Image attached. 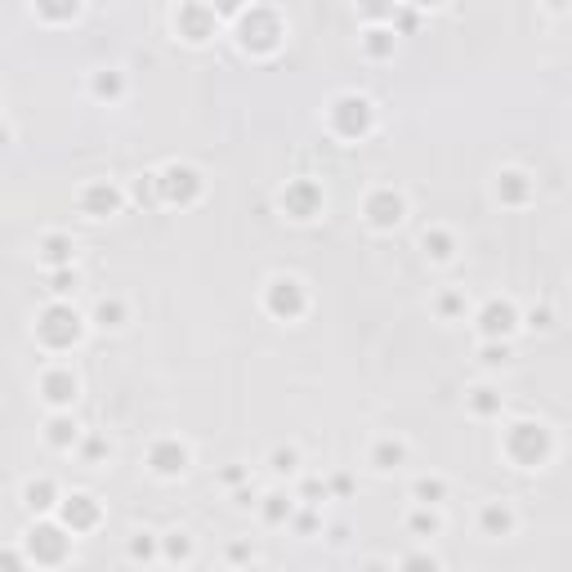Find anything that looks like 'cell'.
Wrapping results in <instances>:
<instances>
[{
  "label": "cell",
  "instance_id": "cell-28",
  "mask_svg": "<svg viewBox=\"0 0 572 572\" xmlns=\"http://www.w3.org/2000/svg\"><path fill=\"white\" fill-rule=\"evenodd\" d=\"M465 407H470V416H479V421H492V416H501L505 398H501V389H492V385H474L470 394H465Z\"/></svg>",
  "mask_w": 572,
  "mask_h": 572
},
{
  "label": "cell",
  "instance_id": "cell-50",
  "mask_svg": "<svg viewBox=\"0 0 572 572\" xmlns=\"http://www.w3.org/2000/svg\"><path fill=\"white\" fill-rule=\"evenodd\" d=\"M349 537H354V528H349V523H331V528H327V541H331V546H345Z\"/></svg>",
  "mask_w": 572,
  "mask_h": 572
},
{
  "label": "cell",
  "instance_id": "cell-39",
  "mask_svg": "<svg viewBox=\"0 0 572 572\" xmlns=\"http://www.w3.org/2000/svg\"><path fill=\"white\" fill-rule=\"evenodd\" d=\"M76 286H81V269L68 264V269H50V300H72Z\"/></svg>",
  "mask_w": 572,
  "mask_h": 572
},
{
  "label": "cell",
  "instance_id": "cell-9",
  "mask_svg": "<svg viewBox=\"0 0 572 572\" xmlns=\"http://www.w3.org/2000/svg\"><path fill=\"white\" fill-rule=\"evenodd\" d=\"M519 304L505 300V295H492V300L479 304V313H474V331H479V340H510L519 327Z\"/></svg>",
  "mask_w": 572,
  "mask_h": 572
},
{
  "label": "cell",
  "instance_id": "cell-1",
  "mask_svg": "<svg viewBox=\"0 0 572 572\" xmlns=\"http://www.w3.org/2000/svg\"><path fill=\"white\" fill-rule=\"evenodd\" d=\"M233 41L242 54H251V59H269V54L282 50L286 41V23L278 9L269 5H246L242 14L233 18Z\"/></svg>",
  "mask_w": 572,
  "mask_h": 572
},
{
  "label": "cell",
  "instance_id": "cell-24",
  "mask_svg": "<svg viewBox=\"0 0 572 572\" xmlns=\"http://www.w3.org/2000/svg\"><path fill=\"white\" fill-rule=\"evenodd\" d=\"M421 251H425V260H434V264H452L456 233H452V228H443V224H429L421 233Z\"/></svg>",
  "mask_w": 572,
  "mask_h": 572
},
{
  "label": "cell",
  "instance_id": "cell-49",
  "mask_svg": "<svg viewBox=\"0 0 572 572\" xmlns=\"http://www.w3.org/2000/svg\"><path fill=\"white\" fill-rule=\"evenodd\" d=\"M228 564H255V550L237 541V546H228Z\"/></svg>",
  "mask_w": 572,
  "mask_h": 572
},
{
  "label": "cell",
  "instance_id": "cell-53",
  "mask_svg": "<svg viewBox=\"0 0 572 572\" xmlns=\"http://www.w3.org/2000/svg\"><path fill=\"white\" fill-rule=\"evenodd\" d=\"M403 5H416V9H434V5H443V0H403Z\"/></svg>",
  "mask_w": 572,
  "mask_h": 572
},
{
  "label": "cell",
  "instance_id": "cell-35",
  "mask_svg": "<svg viewBox=\"0 0 572 572\" xmlns=\"http://www.w3.org/2000/svg\"><path fill=\"white\" fill-rule=\"evenodd\" d=\"M465 309H470V300H465V291H456V286H447V291L434 295V313H438L443 322L465 318Z\"/></svg>",
  "mask_w": 572,
  "mask_h": 572
},
{
  "label": "cell",
  "instance_id": "cell-16",
  "mask_svg": "<svg viewBox=\"0 0 572 572\" xmlns=\"http://www.w3.org/2000/svg\"><path fill=\"white\" fill-rule=\"evenodd\" d=\"M492 197H497L501 206H528L532 197H537V179L519 166H505V170H497V179H492Z\"/></svg>",
  "mask_w": 572,
  "mask_h": 572
},
{
  "label": "cell",
  "instance_id": "cell-23",
  "mask_svg": "<svg viewBox=\"0 0 572 572\" xmlns=\"http://www.w3.org/2000/svg\"><path fill=\"white\" fill-rule=\"evenodd\" d=\"M443 510L438 505H412L407 510V537H416V541H434V537H443Z\"/></svg>",
  "mask_w": 572,
  "mask_h": 572
},
{
  "label": "cell",
  "instance_id": "cell-25",
  "mask_svg": "<svg viewBox=\"0 0 572 572\" xmlns=\"http://www.w3.org/2000/svg\"><path fill=\"white\" fill-rule=\"evenodd\" d=\"M394 50H398V32L389 23H367V32H362V54L367 59H394Z\"/></svg>",
  "mask_w": 572,
  "mask_h": 572
},
{
  "label": "cell",
  "instance_id": "cell-14",
  "mask_svg": "<svg viewBox=\"0 0 572 572\" xmlns=\"http://www.w3.org/2000/svg\"><path fill=\"white\" fill-rule=\"evenodd\" d=\"M36 394H41V403L50 407V412L72 407L76 394H81V376H76L68 362H50V367L41 371V380H36Z\"/></svg>",
  "mask_w": 572,
  "mask_h": 572
},
{
  "label": "cell",
  "instance_id": "cell-4",
  "mask_svg": "<svg viewBox=\"0 0 572 572\" xmlns=\"http://www.w3.org/2000/svg\"><path fill=\"white\" fill-rule=\"evenodd\" d=\"M371 126H376V103H371L367 94L345 90V94H336V99L327 103V130L336 139L358 143L362 135H371Z\"/></svg>",
  "mask_w": 572,
  "mask_h": 572
},
{
  "label": "cell",
  "instance_id": "cell-8",
  "mask_svg": "<svg viewBox=\"0 0 572 572\" xmlns=\"http://www.w3.org/2000/svg\"><path fill=\"white\" fill-rule=\"evenodd\" d=\"M403 219H407V193H398L394 184H380L362 197V224L371 233H394Z\"/></svg>",
  "mask_w": 572,
  "mask_h": 572
},
{
  "label": "cell",
  "instance_id": "cell-15",
  "mask_svg": "<svg viewBox=\"0 0 572 572\" xmlns=\"http://www.w3.org/2000/svg\"><path fill=\"white\" fill-rule=\"evenodd\" d=\"M76 206L90 219H108L126 206V188H117L112 179H90V184H81V193H76Z\"/></svg>",
  "mask_w": 572,
  "mask_h": 572
},
{
  "label": "cell",
  "instance_id": "cell-3",
  "mask_svg": "<svg viewBox=\"0 0 572 572\" xmlns=\"http://www.w3.org/2000/svg\"><path fill=\"white\" fill-rule=\"evenodd\" d=\"M501 452L514 470H541V465L555 456V434L541 421H514L501 434Z\"/></svg>",
  "mask_w": 572,
  "mask_h": 572
},
{
  "label": "cell",
  "instance_id": "cell-11",
  "mask_svg": "<svg viewBox=\"0 0 572 572\" xmlns=\"http://www.w3.org/2000/svg\"><path fill=\"white\" fill-rule=\"evenodd\" d=\"M278 206H282L286 219H295V224H309V219L322 215L327 197H322L318 179H286V188L278 193Z\"/></svg>",
  "mask_w": 572,
  "mask_h": 572
},
{
  "label": "cell",
  "instance_id": "cell-54",
  "mask_svg": "<svg viewBox=\"0 0 572 572\" xmlns=\"http://www.w3.org/2000/svg\"><path fill=\"white\" fill-rule=\"evenodd\" d=\"M546 5L555 9V14H564V9H568V0H546Z\"/></svg>",
  "mask_w": 572,
  "mask_h": 572
},
{
  "label": "cell",
  "instance_id": "cell-30",
  "mask_svg": "<svg viewBox=\"0 0 572 572\" xmlns=\"http://www.w3.org/2000/svg\"><path fill=\"white\" fill-rule=\"evenodd\" d=\"M264 465H269V474H273V479H295V474H300V447H295V443H282V447H273V452H269V461H264Z\"/></svg>",
  "mask_w": 572,
  "mask_h": 572
},
{
  "label": "cell",
  "instance_id": "cell-17",
  "mask_svg": "<svg viewBox=\"0 0 572 572\" xmlns=\"http://www.w3.org/2000/svg\"><path fill=\"white\" fill-rule=\"evenodd\" d=\"M407 456H412V447H407L398 434H380V438H371V447H367V465H371L376 474L403 470Z\"/></svg>",
  "mask_w": 572,
  "mask_h": 572
},
{
  "label": "cell",
  "instance_id": "cell-36",
  "mask_svg": "<svg viewBox=\"0 0 572 572\" xmlns=\"http://www.w3.org/2000/svg\"><path fill=\"white\" fill-rule=\"evenodd\" d=\"M72 452L81 456L85 465H103V461H108V456H112V443H108V438H103V434H81V438H76V447H72Z\"/></svg>",
  "mask_w": 572,
  "mask_h": 572
},
{
  "label": "cell",
  "instance_id": "cell-52",
  "mask_svg": "<svg viewBox=\"0 0 572 572\" xmlns=\"http://www.w3.org/2000/svg\"><path fill=\"white\" fill-rule=\"evenodd\" d=\"M9 139H14V130H9V121H5V117H0V148H5V143H9Z\"/></svg>",
  "mask_w": 572,
  "mask_h": 572
},
{
  "label": "cell",
  "instance_id": "cell-41",
  "mask_svg": "<svg viewBox=\"0 0 572 572\" xmlns=\"http://www.w3.org/2000/svg\"><path fill=\"white\" fill-rule=\"evenodd\" d=\"M398 9V0H358V18L362 23H389Z\"/></svg>",
  "mask_w": 572,
  "mask_h": 572
},
{
  "label": "cell",
  "instance_id": "cell-51",
  "mask_svg": "<svg viewBox=\"0 0 572 572\" xmlns=\"http://www.w3.org/2000/svg\"><path fill=\"white\" fill-rule=\"evenodd\" d=\"M23 564H27L23 550H0V568H23Z\"/></svg>",
  "mask_w": 572,
  "mask_h": 572
},
{
  "label": "cell",
  "instance_id": "cell-6",
  "mask_svg": "<svg viewBox=\"0 0 572 572\" xmlns=\"http://www.w3.org/2000/svg\"><path fill=\"white\" fill-rule=\"evenodd\" d=\"M260 304L273 322H295L309 309V291H304V282L295 278V273H273L260 291Z\"/></svg>",
  "mask_w": 572,
  "mask_h": 572
},
{
  "label": "cell",
  "instance_id": "cell-44",
  "mask_svg": "<svg viewBox=\"0 0 572 572\" xmlns=\"http://www.w3.org/2000/svg\"><path fill=\"white\" fill-rule=\"evenodd\" d=\"M354 492H358L354 474H345V470H340V474H331V479H327V497H331V501H349V497H354Z\"/></svg>",
  "mask_w": 572,
  "mask_h": 572
},
{
  "label": "cell",
  "instance_id": "cell-34",
  "mask_svg": "<svg viewBox=\"0 0 572 572\" xmlns=\"http://www.w3.org/2000/svg\"><path fill=\"white\" fill-rule=\"evenodd\" d=\"M286 528H291L295 537H313V532H322V510H318V505H300V501H295Z\"/></svg>",
  "mask_w": 572,
  "mask_h": 572
},
{
  "label": "cell",
  "instance_id": "cell-43",
  "mask_svg": "<svg viewBox=\"0 0 572 572\" xmlns=\"http://www.w3.org/2000/svg\"><path fill=\"white\" fill-rule=\"evenodd\" d=\"M519 327H528V331H555V309H550V304H541V309L519 313Z\"/></svg>",
  "mask_w": 572,
  "mask_h": 572
},
{
  "label": "cell",
  "instance_id": "cell-12",
  "mask_svg": "<svg viewBox=\"0 0 572 572\" xmlns=\"http://www.w3.org/2000/svg\"><path fill=\"white\" fill-rule=\"evenodd\" d=\"M170 23H175V36L184 45H206L219 32V18H215V9L206 5V0H179V9H175Z\"/></svg>",
  "mask_w": 572,
  "mask_h": 572
},
{
  "label": "cell",
  "instance_id": "cell-40",
  "mask_svg": "<svg viewBox=\"0 0 572 572\" xmlns=\"http://www.w3.org/2000/svg\"><path fill=\"white\" fill-rule=\"evenodd\" d=\"M510 362V340H483L479 345V367H488V371H497Z\"/></svg>",
  "mask_w": 572,
  "mask_h": 572
},
{
  "label": "cell",
  "instance_id": "cell-38",
  "mask_svg": "<svg viewBox=\"0 0 572 572\" xmlns=\"http://www.w3.org/2000/svg\"><path fill=\"white\" fill-rule=\"evenodd\" d=\"M295 479H300V483H295V501H300V505H318V510H322V505L331 501L327 497V479H313V474H295Z\"/></svg>",
  "mask_w": 572,
  "mask_h": 572
},
{
  "label": "cell",
  "instance_id": "cell-27",
  "mask_svg": "<svg viewBox=\"0 0 572 572\" xmlns=\"http://www.w3.org/2000/svg\"><path fill=\"white\" fill-rule=\"evenodd\" d=\"M90 94L99 103H117V99H126V72L121 68H99L90 76Z\"/></svg>",
  "mask_w": 572,
  "mask_h": 572
},
{
  "label": "cell",
  "instance_id": "cell-21",
  "mask_svg": "<svg viewBox=\"0 0 572 572\" xmlns=\"http://www.w3.org/2000/svg\"><path fill=\"white\" fill-rule=\"evenodd\" d=\"M76 438H81V425H76L72 407H59V412L45 416V447H54V452H72Z\"/></svg>",
  "mask_w": 572,
  "mask_h": 572
},
{
  "label": "cell",
  "instance_id": "cell-22",
  "mask_svg": "<svg viewBox=\"0 0 572 572\" xmlns=\"http://www.w3.org/2000/svg\"><path fill=\"white\" fill-rule=\"evenodd\" d=\"M85 322H90V327H99V331H121L130 322V304L121 300V295H99Z\"/></svg>",
  "mask_w": 572,
  "mask_h": 572
},
{
  "label": "cell",
  "instance_id": "cell-45",
  "mask_svg": "<svg viewBox=\"0 0 572 572\" xmlns=\"http://www.w3.org/2000/svg\"><path fill=\"white\" fill-rule=\"evenodd\" d=\"M228 501H233V510H255V501H260V488L246 479V483H237V488H228Z\"/></svg>",
  "mask_w": 572,
  "mask_h": 572
},
{
  "label": "cell",
  "instance_id": "cell-33",
  "mask_svg": "<svg viewBox=\"0 0 572 572\" xmlns=\"http://www.w3.org/2000/svg\"><path fill=\"white\" fill-rule=\"evenodd\" d=\"M32 9L45 23H72L81 14V0H32Z\"/></svg>",
  "mask_w": 572,
  "mask_h": 572
},
{
  "label": "cell",
  "instance_id": "cell-26",
  "mask_svg": "<svg viewBox=\"0 0 572 572\" xmlns=\"http://www.w3.org/2000/svg\"><path fill=\"white\" fill-rule=\"evenodd\" d=\"M255 510H260V519L269 523V528H286V519H291V510H295V497L291 492H260V501H255Z\"/></svg>",
  "mask_w": 572,
  "mask_h": 572
},
{
  "label": "cell",
  "instance_id": "cell-13",
  "mask_svg": "<svg viewBox=\"0 0 572 572\" xmlns=\"http://www.w3.org/2000/svg\"><path fill=\"white\" fill-rule=\"evenodd\" d=\"M188 465H193V447H188L184 438L161 434L148 443V470L157 474V479H184Z\"/></svg>",
  "mask_w": 572,
  "mask_h": 572
},
{
  "label": "cell",
  "instance_id": "cell-46",
  "mask_svg": "<svg viewBox=\"0 0 572 572\" xmlns=\"http://www.w3.org/2000/svg\"><path fill=\"white\" fill-rule=\"evenodd\" d=\"M206 5L215 9V18H219V23H233V18L242 14V9L251 5V0H206Z\"/></svg>",
  "mask_w": 572,
  "mask_h": 572
},
{
  "label": "cell",
  "instance_id": "cell-32",
  "mask_svg": "<svg viewBox=\"0 0 572 572\" xmlns=\"http://www.w3.org/2000/svg\"><path fill=\"white\" fill-rule=\"evenodd\" d=\"M126 555H130V564H157L161 559V537L157 532H148V528H139L135 537H130Z\"/></svg>",
  "mask_w": 572,
  "mask_h": 572
},
{
  "label": "cell",
  "instance_id": "cell-48",
  "mask_svg": "<svg viewBox=\"0 0 572 572\" xmlns=\"http://www.w3.org/2000/svg\"><path fill=\"white\" fill-rule=\"evenodd\" d=\"M251 479V470H246V465H228L224 474H219V483H224V488H237V483H246Z\"/></svg>",
  "mask_w": 572,
  "mask_h": 572
},
{
  "label": "cell",
  "instance_id": "cell-19",
  "mask_svg": "<svg viewBox=\"0 0 572 572\" xmlns=\"http://www.w3.org/2000/svg\"><path fill=\"white\" fill-rule=\"evenodd\" d=\"M514 528H519V514H514L510 501H483V505H479V532H483L488 541L510 537Z\"/></svg>",
  "mask_w": 572,
  "mask_h": 572
},
{
  "label": "cell",
  "instance_id": "cell-29",
  "mask_svg": "<svg viewBox=\"0 0 572 572\" xmlns=\"http://www.w3.org/2000/svg\"><path fill=\"white\" fill-rule=\"evenodd\" d=\"M447 492H452V483H447L443 474H421V479H412V505H443Z\"/></svg>",
  "mask_w": 572,
  "mask_h": 572
},
{
  "label": "cell",
  "instance_id": "cell-47",
  "mask_svg": "<svg viewBox=\"0 0 572 572\" xmlns=\"http://www.w3.org/2000/svg\"><path fill=\"white\" fill-rule=\"evenodd\" d=\"M398 568H429V572H434V568H443V564H438V555H429V550H416V555L398 559Z\"/></svg>",
  "mask_w": 572,
  "mask_h": 572
},
{
  "label": "cell",
  "instance_id": "cell-31",
  "mask_svg": "<svg viewBox=\"0 0 572 572\" xmlns=\"http://www.w3.org/2000/svg\"><path fill=\"white\" fill-rule=\"evenodd\" d=\"M193 555H197V546H193V537H188V532H166V537H161V559H166V564H193Z\"/></svg>",
  "mask_w": 572,
  "mask_h": 572
},
{
  "label": "cell",
  "instance_id": "cell-10",
  "mask_svg": "<svg viewBox=\"0 0 572 572\" xmlns=\"http://www.w3.org/2000/svg\"><path fill=\"white\" fill-rule=\"evenodd\" d=\"M54 519H59L72 537H85V532H94L103 523V505L94 492H63L59 505H54Z\"/></svg>",
  "mask_w": 572,
  "mask_h": 572
},
{
  "label": "cell",
  "instance_id": "cell-20",
  "mask_svg": "<svg viewBox=\"0 0 572 572\" xmlns=\"http://www.w3.org/2000/svg\"><path fill=\"white\" fill-rule=\"evenodd\" d=\"M36 260H41L45 269H68V264H76V242H72V233H59V228H50V233L36 242Z\"/></svg>",
  "mask_w": 572,
  "mask_h": 572
},
{
  "label": "cell",
  "instance_id": "cell-5",
  "mask_svg": "<svg viewBox=\"0 0 572 572\" xmlns=\"http://www.w3.org/2000/svg\"><path fill=\"white\" fill-rule=\"evenodd\" d=\"M23 555H27V564H41V568L68 564V555H72V532L63 528L54 514H41V519L27 528V537H23Z\"/></svg>",
  "mask_w": 572,
  "mask_h": 572
},
{
  "label": "cell",
  "instance_id": "cell-18",
  "mask_svg": "<svg viewBox=\"0 0 572 572\" xmlns=\"http://www.w3.org/2000/svg\"><path fill=\"white\" fill-rule=\"evenodd\" d=\"M59 497H63V488L50 479V474H36V479H27L23 492H18V501H23V510L32 514V519H41V514H54Z\"/></svg>",
  "mask_w": 572,
  "mask_h": 572
},
{
  "label": "cell",
  "instance_id": "cell-7",
  "mask_svg": "<svg viewBox=\"0 0 572 572\" xmlns=\"http://www.w3.org/2000/svg\"><path fill=\"white\" fill-rule=\"evenodd\" d=\"M206 179L202 170H193L188 161H166V166L157 170V202L161 206H193L197 197H202Z\"/></svg>",
  "mask_w": 572,
  "mask_h": 572
},
{
  "label": "cell",
  "instance_id": "cell-42",
  "mask_svg": "<svg viewBox=\"0 0 572 572\" xmlns=\"http://www.w3.org/2000/svg\"><path fill=\"white\" fill-rule=\"evenodd\" d=\"M389 27H394L398 36H412L416 27H421V9H416V5H403V0H398V9H394V18H389Z\"/></svg>",
  "mask_w": 572,
  "mask_h": 572
},
{
  "label": "cell",
  "instance_id": "cell-37",
  "mask_svg": "<svg viewBox=\"0 0 572 572\" xmlns=\"http://www.w3.org/2000/svg\"><path fill=\"white\" fill-rule=\"evenodd\" d=\"M126 202H135V206H161L157 202V170H143V175L130 179Z\"/></svg>",
  "mask_w": 572,
  "mask_h": 572
},
{
  "label": "cell",
  "instance_id": "cell-2",
  "mask_svg": "<svg viewBox=\"0 0 572 572\" xmlns=\"http://www.w3.org/2000/svg\"><path fill=\"white\" fill-rule=\"evenodd\" d=\"M85 327H90V322H85V313L76 309L72 300H50L36 313L32 336L45 354H68V349H76L85 340Z\"/></svg>",
  "mask_w": 572,
  "mask_h": 572
}]
</instances>
